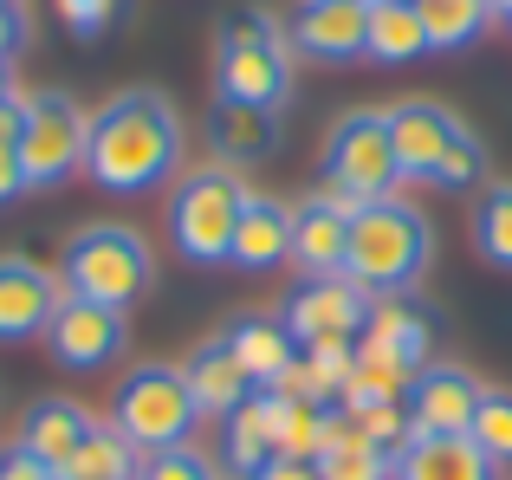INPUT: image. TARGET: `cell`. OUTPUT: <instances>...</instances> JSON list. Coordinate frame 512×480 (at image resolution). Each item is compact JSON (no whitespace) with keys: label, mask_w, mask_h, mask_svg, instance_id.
I'll list each match as a JSON object with an SVG mask.
<instances>
[{"label":"cell","mask_w":512,"mask_h":480,"mask_svg":"<svg viewBox=\"0 0 512 480\" xmlns=\"http://www.w3.org/2000/svg\"><path fill=\"white\" fill-rule=\"evenodd\" d=\"M286 331L305 344H357L363 318H370V292L350 273H299V286L286 292Z\"/></svg>","instance_id":"obj_10"},{"label":"cell","mask_w":512,"mask_h":480,"mask_svg":"<svg viewBox=\"0 0 512 480\" xmlns=\"http://www.w3.org/2000/svg\"><path fill=\"white\" fill-rule=\"evenodd\" d=\"M20 46H26V13L20 0H0V59H13Z\"/></svg>","instance_id":"obj_35"},{"label":"cell","mask_w":512,"mask_h":480,"mask_svg":"<svg viewBox=\"0 0 512 480\" xmlns=\"http://www.w3.org/2000/svg\"><path fill=\"white\" fill-rule=\"evenodd\" d=\"M318 474H325V480H396V461H389L383 448H370V442H363V435L338 416V422H331L325 455H318Z\"/></svg>","instance_id":"obj_27"},{"label":"cell","mask_w":512,"mask_h":480,"mask_svg":"<svg viewBox=\"0 0 512 480\" xmlns=\"http://www.w3.org/2000/svg\"><path fill=\"white\" fill-rule=\"evenodd\" d=\"M59 305H65L59 273H46V266H33V260H13V253L0 260V344L46 338Z\"/></svg>","instance_id":"obj_14"},{"label":"cell","mask_w":512,"mask_h":480,"mask_svg":"<svg viewBox=\"0 0 512 480\" xmlns=\"http://www.w3.org/2000/svg\"><path fill=\"white\" fill-rule=\"evenodd\" d=\"M253 480H325V474H318V461H292V455H273V461H266V468L253 474Z\"/></svg>","instance_id":"obj_37"},{"label":"cell","mask_w":512,"mask_h":480,"mask_svg":"<svg viewBox=\"0 0 512 480\" xmlns=\"http://www.w3.org/2000/svg\"><path fill=\"white\" fill-rule=\"evenodd\" d=\"M59 286L72 299L91 305H111V312H130L143 292L156 286V260H150V240L124 221H91L65 240V260H59Z\"/></svg>","instance_id":"obj_4"},{"label":"cell","mask_w":512,"mask_h":480,"mask_svg":"<svg viewBox=\"0 0 512 480\" xmlns=\"http://www.w3.org/2000/svg\"><path fill=\"white\" fill-rule=\"evenodd\" d=\"M208 150L214 163L227 169H247V163H266L279 150V111H260V104H214L208 111Z\"/></svg>","instance_id":"obj_21"},{"label":"cell","mask_w":512,"mask_h":480,"mask_svg":"<svg viewBox=\"0 0 512 480\" xmlns=\"http://www.w3.org/2000/svg\"><path fill=\"white\" fill-rule=\"evenodd\" d=\"M331 422H338V409H318V403H292L286 396V422H279V455L292 461H318L331 442Z\"/></svg>","instance_id":"obj_31"},{"label":"cell","mask_w":512,"mask_h":480,"mask_svg":"<svg viewBox=\"0 0 512 480\" xmlns=\"http://www.w3.org/2000/svg\"><path fill=\"white\" fill-rule=\"evenodd\" d=\"M428 26V52H467L500 20V0H415Z\"/></svg>","instance_id":"obj_25"},{"label":"cell","mask_w":512,"mask_h":480,"mask_svg":"<svg viewBox=\"0 0 512 480\" xmlns=\"http://www.w3.org/2000/svg\"><path fill=\"white\" fill-rule=\"evenodd\" d=\"M389 137H396V176L402 189H487V143L435 98L389 104Z\"/></svg>","instance_id":"obj_3"},{"label":"cell","mask_w":512,"mask_h":480,"mask_svg":"<svg viewBox=\"0 0 512 480\" xmlns=\"http://www.w3.org/2000/svg\"><path fill=\"white\" fill-rule=\"evenodd\" d=\"M409 383H415V370L389 364V357L357 351V357H350V377H344L338 409L350 416V409H376V403H409Z\"/></svg>","instance_id":"obj_26"},{"label":"cell","mask_w":512,"mask_h":480,"mask_svg":"<svg viewBox=\"0 0 512 480\" xmlns=\"http://www.w3.org/2000/svg\"><path fill=\"white\" fill-rule=\"evenodd\" d=\"M214 91L227 104H260L279 111L292 98V39L273 13L240 7L221 20V46H214Z\"/></svg>","instance_id":"obj_5"},{"label":"cell","mask_w":512,"mask_h":480,"mask_svg":"<svg viewBox=\"0 0 512 480\" xmlns=\"http://www.w3.org/2000/svg\"><path fill=\"white\" fill-rule=\"evenodd\" d=\"M182 377H188V396H195V409L201 416H234L240 403H247L260 383L247 377V364H240L234 351H227V338H208V344H195V357L182 364Z\"/></svg>","instance_id":"obj_20"},{"label":"cell","mask_w":512,"mask_h":480,"mask_svg":"<svg viewBox=\"0 0 512 480\" xmlns=\"http://www.w3.org/2000/svg\"><path fill=\"white\" fill-rule=\"evenodd\" d=\"M13 195H26V169H20V156H13V150H0V208H7Z\"/></svg>","instance_id":"obj_38"},{"label":"cell","mask_w":512,"mask_h":480,"mask_svg":"<svg viewBox=\"0 0 512 480\" xmlns=\"http://www.w3.org/2000/svg\"><path fill=\"white\" fill-rule=\"evenodd\" d=\"M247 195L253 189L240 182V169H227V163L182 169L175 189H169V247L182 253L188 266H227Z\"/></svg>","instance_id":"obj_6"},{"label":"cell","mask_w":512,"mask_h":480,"mask_svg":"<svg viewBox=\"0 0 512 480\" xmlns=\"http://www.w3.org/2000/svg\"><path fill=\"white\" fill-rule=\"evenodd\" d=\"M221 338H227V351L247 364V377L260 383V390H279V377L299 364V338L286 331V318H234Z\"/></svg>","instance_id":"obj_23"},{"label":"cell","mask_w":512,"mask_h":480,"mask_svg":"<svg viewBox=\"0 0 512 480\" xmlns=\"http://www.w3.org/2000/svg\"><path fill=\"white\" fill-rule=\"evenodd\" d=\"M402 189L396 176V137H389V111H344L325 137V195L344 208L389 202Z\"/></svg>","instance_id":"obj_7"},{"label":"cell","mask_w":512,"mask_h":480,"mask_svg":"<svg viewBox=\"0 0 512 480\" xmlns=\"http://www.w3.org/2000/svg\"><path fill=\"white\" fill-rule=\"evenodd\" d=\"M91 429H98V416H91L85 403H72V396H39V403L20 416V435H13V448H26L33 461H46V468L65 474V461L85 448Z\"/></svg>","instance_id":"obj_17"},{"label":"cell","mask_w":512,"mask_h":480,"mask_svg":"<svg viewBox=\"0 0 512 480\" xmlns=\"http://www.w3.org/2000/svg\"><path fill=\"white\" fill-rule=\"evenodd\" d=\"M467 442L493 461V468H512V390H480V409L467 422Z\"/></svg>","instance_id":"obj_30"},{"label":"cell","mask_w":512,"mask_h":480,"mask_svg":"<svg viewBox=\"0 0 512 480\" xmlns=\"http://www.w3.org/2000/svg\"><path fill=\"white\" fill-rule=\"evenodd\" d=\"M286 260H292V208L279 202V195H247L227 266H240V273H273V266H286Z\"/></svg>","instance_id":"obj_19"},{"label":"cell","mask_w":512,"mask_h":480,"mask_svg":"<svg viewBox=\"0 0 512 480\" xmlns=\"http://www.w3.org/2000/svg\"><path fill=\"white\" fill-rule=\"evenodd\" d=\"M428 260H435V221L415 202L389 195V202H370L350 215V260L344 273L357 279L370 299H409L422 286Z\"/></svg>","instance_id":"obj_2"},{"label":"cell","mask_w":512,"mask_h":480,"mask_svg":"<svg viewBox=\"0 0 512 480\" xmlns=\"http://www.w3.org/2000/svg\"><path fill=\"white\" fill-rule=\"evenodd\" d=\"M363 59H376V65L428 59L422 7H415V0H370V39H363Z\"/></svg>","instance_id":"obj_24"},{"label":"cell","mask_w":512,"mask_h":480,"mask_svg":"<svg viewBox=\"0 0 512 480\" xmlns=\"http://www.w3.org/2000/svg\"><path fill=\"white\" fill-rule=\"evenodd\" d=\"M46 344H52V364H65V370H104V364L124 357L130 325H124V312H111V305H91V299H72V292H65Z\"/></svg>","instance_id":"obj_11"},{"label":"cell","mask_w":512,"mask_h":480,"mask_svg":"<svg viewBox=\"0 0 512 480\" xmlns=\"http://www.w3.org/2000/svg\"><path fill=\"white\" fill-rule=\"evenodd\" d=\"M480 390H487V383L461 364H422L402 409H409L415 435H467V422H474V409H480Z\"/></svg>","instance_id":"obj_13"},{"label":"cell","mask_w":512,"mask_h":480,"mask_svg":"<svg viewBox=\"0 0 512 480\" xmlns=\"http://www.w3.org/2000/svg\"><path fill=\"white\" fill-rule=\"evenodd\" d=\"M7 98H20V91H13V59H0V104Z\"/></svg>","instance_id":"obj_39"},{"label":"cell","mask_w":512,"mask_h":480,"mask_svg":"<svg viewBox=\"0 0 512 480\" xmlns=\"http://www.w3.org/2000/svg\"><path fill=\"white\" fill-rule=\"evenodd\" d=\"M500 20H506V26H512V0H500Z\"/></svg>","instance_id":"obj_40"},{"label":"cell","mask_w":512,"mask_h":480,"mask_svg":"<svg viewBox=\"0 0 512 480\" xmlns=\"http://www.w3.org/2000/svg\"><path fill=\"white\" fill-rule=\"evenodd\" d=\"M137 480H221L214 474V461L201 455V448H163V455H143L137 461Z\"/></svg>","instance_id":"obj_32"},{"label":"cell","mask_w":512,"mask_h":480,"mask_svg":"<svg viewBox=\"0 0 512 480\" xmlns=\"http://www.w3.org/2000/svg\"><path fill=\"white\" fill-rule=\"evenodd\" d=\"M292 52L312 65H350L370 39V0H305L286 26Z\"/></svg>","instance_id":"obj_12"},{"label":"cell","mask_w":512,"mask_h":480,"mask_svg":"<svg viewBox=\"0 0 512 480\" xmlns=\"http://www.w3.org/2000/svg\"><path fill=\"white\" fill-rule=\"evenodd\" d=\"M474 253L493 273H512V182H487L474 195Z\"/></svg>","instance_id":"obj_28"},{"label":"cell","mask_w":512,"mask_h":480,"mask_svg":"<svg viewBox=\"0 0 512 480\" xmlns=\"http://www.w3.org/2000/svg\"><path fill=\"white\" fill-rule=\"evenodd\" d=\"M350 215H357V208L331 202L325 189L305 195V202L292 208V260H299V273H344V260H350Z\"/></svg>","instance_id":"obj_16"},{"label":"cell","mask_w":512,"mask_h":480,"mask_svg":"<svg viewBox=\"0 0 512 480\" xmlns=\"http://www.w3.org/2000/svg\"><path fill=\"white\" fill-rule=\"evenodd\" d=\"M137 461L143 455L117 435V422H98L85 435V448L65 461V480H137Z\"/></svg>","instance_id":"obj_29"},{"label":"cell","mask_w":512,"mask_h":480,"mask_svg":"<svg viewBox=\"0 0 512 480\" xmlns=\"http://www.w3.org/2000/svg\"><path fill=\"white\" fill-rule=\"evenodd\" d=\"M20 137H26V98H7L0 104V150L20 156Z\"/></svg>","instance_id":"obj_36"},{"label":"cell","mask_w":512,"mask_h":480,"mask_svg":"<svg viewBox=\"0 0 512 480\" xmlns=\"http://www.w3.org/2000/svg\"><path fill=\"white\" fill-rule=\"evenodd\" d=\"M279 422H286V396L279 390H253L247 403L227 416V429H221V468L253 480L266 461L279 455Z\"/></svg>","instance_id":"obj_15"},{"label":"cell","mask_w":512,"mask_h":480,"mask_svg":"<svg viewBox=\"0 0 512 480\" xmlns=\"http://www.w3.org/2000/svg\"><path fill=\"white\" fill-rule=\"evenodd\" d=\"M85 176L104 195H150L182 176V117L163 91H117L85 130Z\"/></svg>","instance_id":"obj_1"},{"label":"cell","mask_w":512,"mask_h":480,"mask_svg":"<svg viewBox=\"0 0 512 480\" xmlns=\"http://www.w3.org/2000/svg\"><path fill=\"white\" fill-rule=\"evenodd\" d=\"M52 7H59L65 33H78V39H98V33H111V26L124 20V7H130V0H52Z\"/></svg>","instance_id":"obj_33"},{"label":"cell","mask_w":512,"mask_h":480,"mask_svg":"<svg viewBox=\"0 0 512 480\" xmlns=\"http://www.w3.org/2000/svg\"><path fill=\"white\" fill-rule=\"evenodd\" d=\"M396 480H500V468L467 435H409V448L396 455Z\"/></svg>","instance_id":"obj_22"},{"label":"cell","mask_w":512,"mask_h":480,"mask_svg":"<svg viewBox=\"0 0 512 480\" xmlns=\"http://www.w3.org/2000/svg\"><path fill=\"white\" fill-rule=\"evenodd\" d=\"M357 351L389 357V364H402V370H422L428 351H435V325H428L422 305H409V299H370V318H363V331H357Z\"/></svg>","instance_id":"obj_18"},{"label":"cell","mask_w":512,"mask_h":480,"mask_svg":"<svg viewBox=\"0 0 512 480\" xmlns=\"http://www.w3.org/2000/svg\"><path fill=\"white\" fill-rule=\"evenodd\" d=\"M85 130L91 117L78 111L65 91H39L26 98V137H20V169L26 189H59L85 169Z\"/></svg>","instance_id":"obj_9"},{"label":"cell","mask_w":512,"mask_h":480,"mask_svg":"<svg viewBox=\"0 0 512 480\" xmlns=\"http://www.w3.org/2000/svg\"><path fill=\"white\" fill-rule=\"evenodd\" d=\"M0 480H65V474L46 468V461H33L26 448H0Z\"/></svg>","instance_id":"obj_34"},{"label":"cell","mask_w":512,"mask_h":480,"mask_svg":"<svg viewBox=\"0 0 512 480\" xmlns=\"http://www.w3.org/2000/svg\"><path fill=\"white\" fill-rule=\"evenodd\" d=\"M111 422L137 455H163V448H182L195 435L201 409L188 396V377L182 364H137L124 383H117V403H111Z\"/></svg>","instance_id":"obj_8"}]
</instances>
